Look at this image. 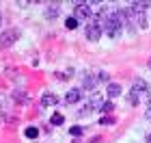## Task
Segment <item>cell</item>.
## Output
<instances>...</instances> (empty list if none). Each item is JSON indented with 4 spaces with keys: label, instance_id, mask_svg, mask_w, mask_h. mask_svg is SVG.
I'll return each instance as SVG.
<instances>
[{
    "label": "cell",
    "instance_id": "cell-1",
    "mask_svg": "<svg viewBox=\"0 0 151 143\" xmlns=\"http://www.w3.org/2000/svg\"><path fill=\"white\" fill-rule=\"evenodd\" d=\"M121 28H123V24L116 20V15H114V13H108L106 20H104V30L110 37H119L121 35Z\"/></svg>",
    "mask_w": 151,
    "mask_h": 143
},
{
    "label": "cell",
    "instance_id": "cell-2",
    "mask_svg": "<svg viewBox=\"0 0 151 143\" xmlns=\"http://www.w3.org/2000/svg\"><path fill=\"white\" fill-rule=\"evenodd\" d=\"M19 37V30L17 28H9V30H2V35H0V48H9L17 41Z\"/></svg>",
    "mask_w": 151,
    "mask_h": 143
},
{
    "label": "cell",
    "instance_id": "cell-3",
    "mask_svg": "<svg viewBox=\"0 0 151 143\" xmlns=\"http://www.w3.org/2000/svg\"><path fill=\"white\" fill-rule=\"evenodd\" d=\"M76 20H91L93 17V13H91V4L88 2H76Z\"/></svg>",
    "mask_w": 151,
    "mask_h": 143
},
{
    "label": "cell",
    "instance_id": "cell-4",
    "mask_svg": "<svg viewBox=\"0 0 151 143\" xmlns=\"http://www.w3.org/2000/svg\"><path fill=\"white\" fill-rule=\"evenodd\" d=\"M80 100H82V89H78V87H73V89H69L65 93V102L67 104H78Z\"/></svg>",
    "mask_w": 151,
    "mask_h": 143
},
{
    "label": "cell",
    "instance_id": "cell-5",
    "mask_svg": "<svg viewBox=\"0 0 151 143\" xmlns=\"http://www.w3.org/2000/svg\"><path fill=\"white\" fill-rule=\"evenodd\" d=\"M132 91H136V93H149V85L145 83L142 78H134V83H132Z\"/></svg>",
    "mask_w": 151,
    "mask_h": 143
},
{
    "label": "cell",
    "instance_id": "cell-6",
    "mask_svg": "<svg viewBox=\"0 0 151 143\" xmlns=\"http://www.w3.org/2000/svg\"><path fill=\"white\" fill-rule=\"evenodd\" d=\"M58 13H60V7L58 4H47V9L43 11V15H45V20H56Z\"/></svg>",
    "mask_w": 151,
    "mask_h": 143
},
{
    "label": "cell",
    "instance_id": "cell-7",
    "mask_svg": "<svg viewBox=\"0 0 151 143\" xmlns=\"http://www.w3.org/2000/svg\"><path fill=\"white\" fill-rule=\"evenodd\" d=\"M58 104V98L54 93H43L41 95V106H56Z\"/></svg>",
    "mask_w": 151,
    "mask_h": 143
},
{
    "label": "cell",
    "instance_id": "cell-8",
    "mask_svg": "<svg viewBox=\"0 0 151 143\" xmlns=\"http://www.w3.org/2000/svg\"><path fill=\"white\" fill-rule=\"evenodd\" d=\"M88 106H91L93 111H101V106H104L101 93H93V95H91V102H88Z\"/></svg>",
    "mask_w": 151,
    "mask_h": 143
},
{
    "label": "cell",
    "instance_id": "cell-9",
    "mask_svg": "<svg viewBox=\"0 0 151 143\" xmlns=\"http://www.w3.org/2000/svg\"><path fill=\"white\" fill-rule=\"evenodd\" d=\"M97 85V78L95 76H91V74H82V87H84V89H93V87Z\"/></svg>",
    "mask_w": 151,
    "mask_h": 143
},
{
    "label": "cell",
    "instance_id": "cell-10",
    "mask_svg": "<svg viewBox=\"0 0 151 143\" xmlns=\"http://www.w3.org/2000/svg\"><path fill=\"white\" fill-rule=\"evenodd\" d=\"M13 102H17V104H28L30 98L26 91H13Z\"/></svg>",
    "mask_w": 151,
    "mask_h": 143
},
{
    "label": "cell",
    "instance_id": "cell-11",
    "mask_svg": "<svg viewBox=\"0 0 151 143\" xmlns=\"http://www.w3.org/2000/svg\"><path fill=\"white\" fill-rule=\"evenodd\" d=\"M106 93L110 95V98H116V95H121V85H116V83H108Z\"/></svg>",
    "mask_w": 151,
    "mask_h": 143
},
{
    "label": "cell",
    "instance_id": "cell-12",
    "mask_svg": "<svg viewBox=\"0 0 151 143\" xmlns=\"http://www.w3.org/2000/svg\"><path fill=\"white\" fill-rule=\"evenodd\" d=\"M127 102H129L132 106H138V104H140V95L136 93V91H129V93H127Z\"/></svg>",
    "mask_w": 151,
    "mask_h": 143
},
{
    "label": "cell",
    "instance_id": "cell-13",
    "mask_svg": "<svg viewBox=\"0 0 151 143\" xmlns=\"http://www.w3.org/2000/svg\"><path fill=\"white\" fill-rule=\"evenodd\" d=\"M63 121H65L63 115H60V113H54L52 119H50V124H52V126H63Z\"/></svg>",
    "mask_w": 151,
    "mask_h": 143
},
{
    "label": "cell",
    "instance_id": "cell-14",
    "mask_svg": "<svg viewBox=\"0 0 151 143\" xmlns=\"http://www.w3.org/2000/svg\"><path fill=\"white\" fill-rule=\"evenodd\" d=\"M26 137H28V139H37L39 137V130L35 126H28V128H26Z\"/></svg>",
    "mask_w": 151,
    "mask_h": 143
},
{
    "label": "cell",
    "instance_id": "cell-15",
    "mask_svg": "<svg viewBox=\"0 0 151 143\" xmlns=\"http://www.w3.org/2000/svg\"><path fill=\"white\" fill-rule=\"evenodd\" d=\"M65 26H67L69 30L78 28V20H76V17H67V20H65Z\"/></svg>",
    "mask_w": 151,
    "mask_h": 143
},
{
    "label": "cell",
    "instance_id": "cell-16",
    "mask_svg": "<svg viewBox=\"0 0 151 143\" xmlns=\"http://www.w3.org/2000/svg\"><path fill=\"white\" fill-rule=\"evenodd\" d=\"M91 111H93V108L86 104V106H82V108H80V111L76 113V115H78V117H86V115H91Z\"/></svg>",
    "mask_w": 151,
    "mask_h": 143
},
{
    "label": "cell",
    "instance_id": "cell-17",
    "mask_svg": "<svg viewBox=\"0 0 151 143\" xmlns=\"http://www.w3.org/2000/svg\"><path fill=\"white\" fill-rule=\"evenodd\" d=\"M82 132H84V128H82V126H71L69 128V134H73V137H80Z\"/></svg>",
    "mask_w": 151,
    "mask_h": 143
},
{
    "label": "cell",
    "instance_id": "cell-18",
    "mask_svg": "<svg viewBox=\"0 0 151 143\" xmlns=\"http://www.w3.org/2000/svg\"><path fill=\"white\" fill-rule=\"evenodd\" d=\"M71 74H73V70H67V72H58V74H56V78H58V80H69V76H71Z\"/></svg>",
    "mask_w": 151,
    "mask_h": 143
},
{
    "label": "cell",
    "instance_id": "cell-19",
    "mask_svg": "<svg viewBox=\"0 0 151 143\" xmlns=\"http://www.w3.org/2000/svg\"><path fill=\"white\" fill-rule=\"evenodd\" d=\"M114 111V104L112 102H104V106H101V113H112Z\"/></svg>",
    "mask_w": 151,
    "mask_h": 143
},
{
    "label": "cell",
    "instance_id": "cell-20",
    "mask_svg": "<svg viewBox=\"0 0 151 143\" xmlns=\"http://www.w3.org/2000/svg\"><path fill=\"white\" fill-rule=\"evenodd\" d=\"M99 124H101V126H112V124H114V117H106V115H104V117L99 119Z\"/></svg>",
    "mask_w": 151,
    "mask_h": 143
},
{
    "label": "cell",
    "instance_id": "cell-21",
    "mask_svg": "<svg viewBox=\"0 0 151 143\" xmlns=\"http://www.w3.org/2000/svg\"><path fill=\"white\" fill-rule=\"evenodd\" d=\"M136 24H138L140 28H145V26H147V20H145V15H142V13H138V17H136Z\"/></svg>",
    "mask_w": 151,
    "mask_h": 143
},
{
    "label": "cell",
    "instance_id": "cell-22",
    "mask_svg": "<svg viewBox=\"0 0 151 143\" xmlns=\"http://www.w3.org/2000/svg\"><path fill=\"white\" fill-rule=\"evenodd\" d=\"M97 80H101V83H108V74L106 72H99V78Z\"/></svg>",
    "mask_w": 151,
    "mask_h": 143
},
{
    "label": "cell",
    "instance_id": "cell-23",
    "mask_svg": "<svg viewBox=\"0 0 151 143\" xmlns=\"http://www.w3.org/2000/svg\"><path fill=\"white\" fill-rule=\"evenodd\" d=\"M145 115H147V119H151V102H149V106H147V113H145Z\"/></svg>",
    "mask_w": 151,
    "mask_h": 143
},
{
    "label": "cell",
    "instance_id": "cell-24",
    "mask_svg": "<svg viewBox=\"0 0 151 143\" xmlns=\"http://www.w3.org/2000/svg\"><path fill=\"white\" fill-rule=\"evenodd\" d=\"M0 24H2V13H0Z\"/></svg>",
    "mask_w": 151,
    "mask_h": 143
},
{
    "label": "cell",
    "instance_id": "cell-25",
    "mask_svg": "<svg viewBox=\"0 0 151 143\" xmlns=\"http://www.w3.org/2000/svg\"><path fill=\"white\" fill-rule=\"evenodd\" d=\"M147 65H149V67H151V59H149V63H147Z\"/></svg>",
    "mask_w": 151,
    "mask_h": 143
},
{
    "label": "cell",
    "instance_id": "cell-26",
    "mask_svg": "<svg viewBox=\"0 0 151 143\" xmlns=\"http://www.w3.org/2000/svg\"><path fill=\"white\" fill-rule=\"evenodd\" d=\"M147 139H149V143H151V134H149V137H147Z\"/></svg>",
    "mask_w": 151,
    "mask_h": 143
},
{
    "label": "cell",
    "instance_id": "cell-27",
    "mask_svg": "<svg viewBox=\"0 0 151 143\" xmlns=\"http://www.w3.org/2000/svg\"><path fill=\"white\" fill-rule=\"evenodd\" d=\"M0 119H2V113H0Z\"/></svg>",
    "mask_w": 151,
    "mask_h": 143
}]
</instances>
